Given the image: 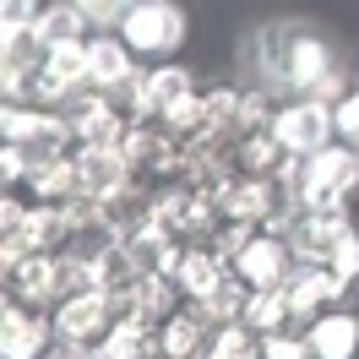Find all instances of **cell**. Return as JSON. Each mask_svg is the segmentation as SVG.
Returning a JSON list of instances; mask_svg holds the SVG:
<instances>
[{
    "instance_id": "cell-22",
    "label": "cell",
    "mask_w": 359,
    "mask_h": 359,
    "mask_svg": "<svg viewBox=\"0 0 359 359\" xmlns=\"http://www.w3.org/2000/svg\"><path fill=\"white\" fill-rule=\"evenodd\" d=\"M327 267H332V278H337V283H343L348 294L359 289V229H354V234H348V240L332 250V262H327Z\"/></svg>"
},
{
    "instance_id": "cell-26",
    "label": "cell",
    "mask_w": 359,
    "mask_h": 359,
    "mask_svg": "<svg viewBox=\"0 0 359 359\" xmlns=\"http://www.w3.org/2000/svg\"><path fill=\"white\" fill-rule=\"evenodd\" d=\"M98 359H104V354H98Z\"/></svg>"
},
{
    "instance_id": "cell-25",
    "label": "cell",
    "mask_w": 359,
    "mask_h": 359,
    "mask_svg": "<svg viewBox=\"0 0 359 359\" xmlns=\"http://www.w3.org/2000/svg\"><path fill=\"white\" fill-rule=\"evenodd\" d=\"M11 256H17V250H6V245H0V283H6V272H11Z\"/></svg>"
},
{
    "instance_id": "cell-10",
    "label": "cell",
    "mask_w": 359,
    "mask_h": 359,
    "mask_svg": "<svg viewBox=\"0 0 359 359\" xmlns=\"http://www.w3.org/2000/svg\"><path fill=\"white\" fill-rule=\"evenodd\" d=\"M283 294H289V311H294L299 327L316 321L321 311H332V305H348V289H343L332 278V267H321V262H299V267L289 272Z\"/></svg>"
},
{
    "instance_id": "cell-16",
    "label": "cell",
    "mask_w": 359,
    "mask_h": 359,
    "mask_svg": "<svg viewBox=\"0 0 359 359\" xmlns=\"http://www.w3.org/2000/svg\"><path fill=\"white\" fill-rule=\"evenodd\" d=\"M240 321H245L250 332H283V327H299V321H294V311H289V294L283 289H250V299H245V316H240Z\"/></svg>"
},
{
    "instance_id": "cell-11",
    "label": "cell",
    "mask_w": 359,
    "mask_h": 359,
    "mask_svg": "<svg viewBox=\"0 0 359 359\" xmlns=\"http://www.w3.org/2000/svg\"><path fill=\"white\" fill-rule=\"evenodd\" d=\"M305 343L311 359H359V311L354 305H332L316 321H305Z\"/></svg>"
},
{
    "instance_id": "cell-8",
    "label": "cell",
    "mask_w": 359,
    "mask_h": 359,
    "mask_svg": "<svg viewBox=\"0 0 359 359\" xmlns=\"http://www.w3.org/2000/svg\"><path fill=\"white\" fill-rule=\"evenodd\" d=\"M283 234H289V245H294L299 262H321V267H327L332 250L354 234V218H348V212H311V207H299Z\"/></svg>"
},
{
    "instance_id": "cell-15",
    "label": "cell",
    "mask_w": 359,
    "mask_h": 359,
    "mask_svg": "<svg viewBox=\"0 0 359 359\" xmlns=\"http://www.w3.org/2000/svg\"><path fill=\"white\" fill-rule=\"evenodd\" d=\"M39 39H44L49 49L55 44H82V39H93V22L71 6V0H44V11H39Z\"/></svg>"
},
{
    "instance_id": "cell-9",
    "label": "cell",
    "mask_w": 359,
    "mask_h": 359,
    "mask_svg": "<svg viewBox=\"0 0 359 359\" xmlns=\"http://www.w3.org/2000/svg\"><path fill=\"white\" fill-rule=\"evenodd\" d=\"M196 88V71L191 66H180V60H147V66L136 71V114H142V126H158V114L175 104L180 93H191Z\"/></svg>"
},
{
    "instance_id": "cell-18",
    "label": "cell",
    "mask_w": 359,
    "mask_h": 359,
    "mask_svg": "<svg viewBox=\"0 0 359 359\" xmlns=\"http://www.w3.org/2000/svg\"><path fill=\"white\" fill-rule=\"evenodd\" d=\"M332 136L343 142V147H354V153H359V76L343 88V98L332 104Z\"/></svg>"
},
{
    "instance_id": "cell-24",
    "label": "cell",
    "mask_w": 359,
    "mask_h": 359,
    "mask_svg": "<svg viewBox=\"0 0 359 359\" xmlns=\"http://www.w3.org/2000/svg\"><path fill=\"white\" fill-rule=\"evenodd\" d=\"M11 305H17V294H11V289H6V283H0V316L11 311Z\"/></svg>"
},
{
    "instance_id": "cell-17",
    "label": "cell",
    "mask_w": 359,
    "mask_h": 359,
    "mask_svg": "<svg viewBox=\"0 0 359 359\" xmlns=\"http://www.w3.org/2000/svg\"><path fill=\"white\" fill-rule=\"evenodd\" d=\"M202 359H262V332H250L245 321H224L212 327Z\"/></svg>"
},
{
    "instance_id": "cell-4",
    "label": "cell",
    "mask_w": 359,
    "mask_h": 359,
    "mask_svg": "<svg viewBox=\"0 0 359 359\" xmlns=\"http://www.w3.org/2000/svg\"><path fill=\"white\" fill-rule=\"evenodd\" d=\"M272 136L283 142V153L289 158H311L321 153L332 136V104L327 98H278V109H272Z\"/></svg>"
},
{
    "instance_id": "cell-6",
    "label": "cell",
    "mask_w": 359,
    "mask_h": 359,
    "mask_svg": "<svg viewBox=\"0 0 359 359\" xmlns=\"http://www.w3.org/2000/svg\"><path fill=\"white\" fill-rule=\"evenodd\" d=\"M109 327H114V311H109V294L104 289H82V294H71V299L55 305V332H60V343L82 348V354H98L104 337H109Z\"/></svg>"
},
{
    "instance_id": "cell-3",
    "label": "cell",
    "mask_w": 359,
    "mask_h": 359,
    "mask_svg": "<svg viewBox=\"0 0 359 359\" xmlns=\"http://www.w3.org/2000/svg\"><path fill=\"white\" fill-rule=\"evenodd\" d=\"M114 33L131 44V55L142 66L147 60H175L185 49V39H191V17H185L180 0H136L131 11L120 17Z\"/></svg>"
},
{
    "instance_id": "cell-23",
    "label": "cell",
    "mask_w": 359,
    "mask_h": 359,
    "mask_svg": "<svg viewBox=\"0 0 359 359\" xmlns=\"http://www.w3.org/2000/svg\"><path fill=\"white\" fill-rule=\"evenodd\" d=\"M44 359H98V354H82V348H71V343H55Z\"/></svg>"
},
{
    "instance_id": "cell-1",
    "label": "cell",
    "mask_w": 359,
    "mask_h": 359,
    "mask_svg": "<svg viewBox=\"0 0 359 359\" xmlns=\"http://www.w3.org/2000/svg\"><path fill=\"white\" fill-rule=\"evenodd\" d=\"M256 71L267 76V88L278 98H327L337 104L343 88L354 82L343 71V55L332 39H321L305 22H267L256 33Z\"/></svg>"
},
{
    "instance_id": "cell-13",
    "label": "cell",
    "mask_w": 359,
    "mask_h": 359,
    "mask_svg": "<svg viewBox=\"0 0 359 359\" xmlns=\"http://www.w3.org/2000/svg\"><path fill=\"white\" fill-rule=\"evenodd\" d=\"M224 272H229V262L212 250V240H185V256H180V267H175V283H180V294H185L191 305H202L207 294L224 283Z\"/></svg>"
},
{
    "instance_id": "cell-20",
    "label": "cell",
    "mask_w": 359,
    "mask_h": 359,
    "mask_svg": "<svg viewBox=\"0 0 359 359\" xmlns=\"http://www.w3.org/2000/svg\"><path fill=\"white\" fill-rule=\"evenodd\" d=\"M39 11H44V0H0V44H6L11 33L33 27V22H39Z\"/></svg>"
},
{
    "instance_id": "cell-7",
    "label": "cell",
    "mask_w": 359,
    "mask_h": 359,
    "mask_svg": "<svg viewBox=\"0 0 359 359\" xmlns=\"http://www.w3.org/2000/svg\"><path fill=\"white\" fill-rule=\"evenodd\" d=\"M55 343H60V332H55V305L17 299L11 311L0 316V359H44Z\"/></svg>"
},
{
    "instance_id": "cell-12",
    "label": "cell",
    "mask_w": 359,
    "mask_h": 359,
    "mask_svg": "<svg viewBox=\"0 0 359 359\" xmlns=\"http://www.w3.org/2000/svg\"><path fill=\"white\" fill-rule=\"evenodd\" d=\"M136 71H142V60L131 55V44L120 39V33H93L88 39V88H104V93H114V88H126Z\"/></svg>"
},
{
    "instance_id": "cell-2",
    "label": "cell",
    "mask_w": 359,
    "mask_h": 359,
    "mask_svg": "<svg viewBox=\"0 0 359 359\" xmlns=\"http://www.w3.org/2000/svg\"><path fill=\"white\" fill-rule=\"evenodd\" d=\"M289 180H294L299 207H311V212H348V202L359 191V153L343 147V142H327L321 153L294 158Z\"/></svg>"
},
{
    "instance_id": "cell-5",
    "label": "cell",
    "mask_w": 359,
    "mask_h": 359,
    "mask_svg": "<svg viewBox=\"0 0 359 359\" xmlns=\"http://www.w3.org/2000/svg\"><path fill=\"white\" fill-rule=\"evenodd\" d=\"M294 267H299V256H294L283 229H256L245 245L234 250V262H229V272H234L245 289H283Z\"/></svg>"
},
{
    "instance_id": "cell-14",
    "label": "cell",
    "mask_w": 359,
    "mask_h": 359,
    "mask_svg": "<svg viewBox=\"0 0 359 359\" xmlns=\"http://www.w3.org/2000/svg\"><path fill=\"white\" fill-rule=\"evenodd\" d=\"M207 337H212V316L185 299V305L158 327V348H163V359H202Z\"/></svg>"
},
{
    "instance_id": "cell-19",
    "label": "cell",
    "mask_w": 359,
    "mask_h": 359,
    "mask_svg": "<svg viewBox=\"0 0 359 359\" xmlns=\"http://www.w3.org/2000/svg\"><path fill=\"white\" fill-rule=\"evenodd\" d=\"M262 359H311L305 327H283V332H267V337H262Z\"/></svg>"
},
{
    "instance_id": "cell-21",
    "label": "cell",
    "mask_w": 359,
    "mask_h": 359,
    "mask_svg": "<svg viewBox=\"0 0 359 359\" xmlns=\"http://www.w3.org/2000/svg\"><path fill=\"white\" fill-rule=\"evenodd\" d=\"M71 6H76V11H82L93 27H98V33H109V27H120V17L131 11L136 0H71Z\"/></svg>"
}]
</instances>
